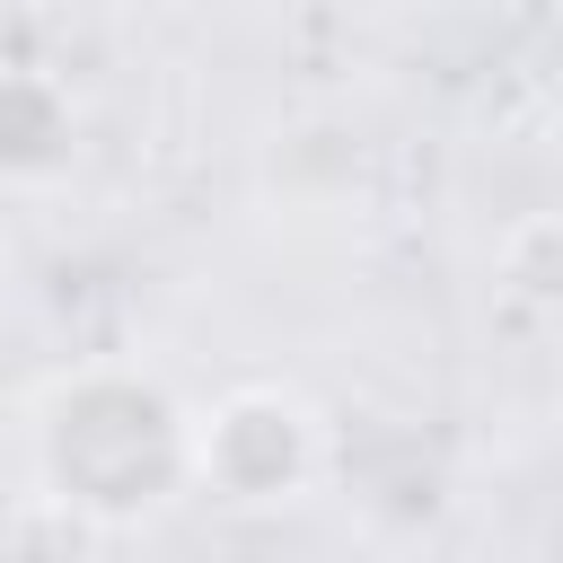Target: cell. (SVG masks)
I'll return each mask as SVG.
<instances>
[{"instance_id": "cell-2", "label": "cell", "mask_w": 563, "mask_h": 563, "mask_svg": "<svg viewBox=\"0 0 563 563\" xmlns=\"http://www.w3.org/2000/svg\"><path fill=\"white\" fill-rule=\"evenodd\" d=\"M317 475H325V413L299 387L246 378L194 413V493L229 510H282L308 501Z\"/></svg>"}, {"instance_id": "cell-1", "label": "cell", "mask_w": 563, "mask_h": 563, "mask_svg": "<svg viewBox=\"0 0 563 563\" xmlns=\"http://www.w3.org/2000/svg\"><path fill=\"white\" fill-rule=\"evenodd\" d=\"M35 484L97 528L158 519L194 493V405L132 361H79L35 396Z\"/></svg>"}]
</instances>
